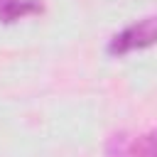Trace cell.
I'll list each match as a JSON object with an SVG mask.
<instances>
[{"instance_id":"cell-1","label":"cell","mask_w":157,"mask_h":157,"mask_svg":"<svg viewBox=\"0 0 157 157\" xmlns=\"http://www.w3.org/2000/svg\"><path fill=\"white\" fill-rule=\"evenodd\" d=\"M157 44V15L142 17L132 25H128L123 32H118L110 42H108V54L113 56H123L128 52L135 49H147Z\"/></svg>"},{"instance_id":"cell-3","label":"cell","mask_w":157,"mask_h":157,"mask_svg":"<svg viewBox=\"0 0 157 157\" xmlns=\"http://www.w3.org/2000/svg\"><path fill=\"white\" fill-rule=\"evenodd\" d=\"M42 12V2L37 0H0V22L10 25L17 22L27 15H39Z\"/></svg>"},{"instance_id":"cell-2","label":"cell","mask_w":157,"mask_h":157,"mask_svg":"<svg viewBox=\"0 0 157 157\" xmlns=\"http://www.w3.org/2000/svg\"><path fill=\"white\" fill-rule=\"evenodd\" d=\"M108 157H157V128L135 140L128 135H113L108 142Z\"/></svg>"}]
</instances>
